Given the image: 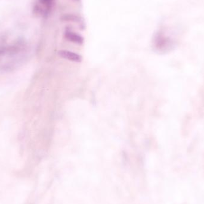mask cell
<instances>
[{
	"label": "cell",
	"instance_id": "cell-1",
	"mask_svg": "<svg viewBox=\"0 0 204 204\" xmlns=\"http://www.w3.org/2000/svg\"><path fill=\"white\" fill-rule=\"evenodd\" d=\"M59 56L62 58L71 60L75 62H81L82 61V57L78 54L67 50H60L59 51Z\"/></svg>",
	"mask_w": 204,
	"mask_h": 204
},
{
	"label": "cell",
	"instance_id": "cell-2",
	"mask_svg": "<svg viewBox=\"0 0 204 204\" xmlns=\"http://www.w3.org/2000/svg\"><path fill=\"white\" fill-rule=\"evenodd\" d=\"M65 37L68 41L75 44L81 45L84 43V38L82 36L70 31H66L65 32Z\"/></svg>",
	"mask_w": 204,
	"mask_h": 204
},
{
	"label": "cell",
	"instance_id": "cell-3",
	"mask_svg": "<svg viewBox=\"0 0 204 204\" xmlns=\"http://www.w3.org/2000/svg\"><path fill=\"white\" fill-rule=\"evenodd\" d=\"M62 20L63 21H71V22H81L82 19L80 17L74 14H65L63 15L61 18Z\"/></svg>",
	"mask_w": 204,
	"mask_h": 204
},
{
	"label": "cell",
	"instance_id": "cell-4",
	"mask_svg": "<svg viewBox=\"0 0 204 204\" xmlns=\"http://www.w3.org/2000/svg\"><path fill=\"white\" fill-rule=\"evenodd\" d=\"M41 1V2L44 4H46L47 6L50 5L51 4L53 0H40Z\"/></svg>",
	"mask_w": 204,
	"mask_h": 204
},
{
	"label": "cell",
	"instance_id": "cell-5",
	"mask_svg": "<svg viewBox=\"0 0 204 204\" xmlns=\"http://www.w3.org/2000/svg\"><path fill=\"white\" fill-rule=\"evenodd\" d=\"M74 1H79L80 0H74Z\"/></svg>",
	"mask_w": 204,
	"mask_h": 204
}]
</instances>
